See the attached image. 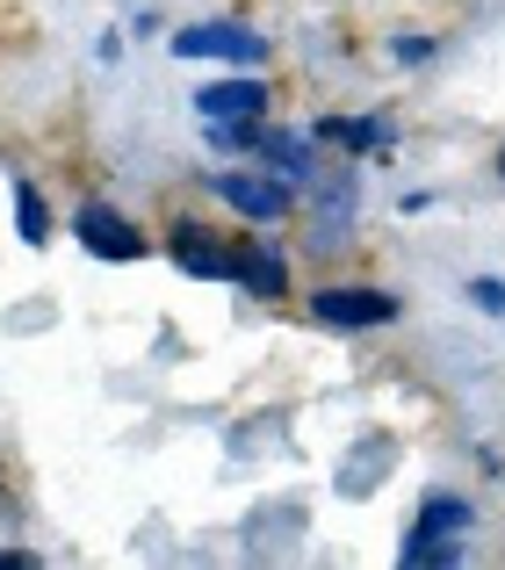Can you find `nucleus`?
Masks as SVG:
<instances>
[{"label":"nucleus","mask_w":505,"mask_h":570,"mask_svg":"<svg viewBox=\"0 0 505 570\" xmlns=\"http://www.w3.org/2000/svg\"><path fill=\"white\" fill-rule=\"evenodd\" d=\"M390 51H397V58H405V66H419V58H434V37H397V43H390Z\"/></svg>","instance_id":"2eb2a0df"},{"label":"nucleus","mask_w":505,"mask_h":570,"mask_svg":"<svg viewBox=\"0 0 505 570\" xmlns=\"http://www.w3.org/2000/svg\"><path fill=\"white\" fill-rule=\"evenodd\" d=\"M397 557L405 563H463V534H412Z\"/></svg>","instance_id":"f8f14e48"},{"label":"nucleus","mask_w":505,"mask_h":570,"mask_svg":"<svg viewBox=\"0 0 505 570\" xmlns=\"http://www.w3.org/2000/svg\"><path fill=\"white\" fill-rule=\"evenodd\" d=\"M174 267H181V275H202V282H231V253L217 246L202 224H181V232H174Z\"/></svg>","instance_id":"0eeeda50"},{"label":"nucleus","mask_w":505,"mask_h":570,"mask_svg":"<svg viewBox=\"0 0 505 570\" xmlns=\"http://www.w3.org/2000/svg\"><path fill=\"white\" fill-rule=\"evenodd\" d=\"M310 318L339 325V333H362V325H390L397 296L390 289H310Z\"/></svg>","instance_id":"7ed1b4c3"},{"label":"nucleus","mask_w":505,"mask_h":570,"mask_svg":"<svg viewBox=\"0 0 505 570\" xmlns=\"http://www.w3.org/2000/svg\"><path fill=\"white\" fill-rule=\"evenodd\" d=\"M253 159H260L267 174H281V181H318V153H310V138H296V130H275V124H253Z\"/></svg>","instance_id":"423d86ee"},{"label":"nucleus","mask_w":505,"mask_h":570,"mask_svg":"<svg viewBox=\"0 0 505 570\" xmlns=\"http://www.w3.org/2000/svg\"><path fill=\"white\" fill-rule=\"evenodd\" d=\"M469 520H477V513H469L463 499H426V505H419V528H412V534H469Z\"/></svg>","instance_id":"9b49d317"},{"label":"nucleus","mask_w":505,"mask_h":570,"mask_svg":"<svg viewBox=\"0 0 505 570\" xmlns=\"http://www.w3.org/2000/svg\"><path fill=\"white\" fill-rule=\"evenodd\" d=\"M310 138H333V145H347V153H376V145H383V124H376V116H325Z\"/></svg>","instance_id":"1a4fd4ad"},{"label":"nucleus","mask_w":505,"mask_h":570,"mask_svg":"<svg viewBox=\"0 0 505 570\" xmlns=\"http://www.w3.org/2000/svg\"><path fill=\"white\" fill-rule=\"evenodd\" d=\"M14 232H22V246H43V238H51V209H43V195L29 181H14Z\"/></svg>","instance_id":"9d476101"},{"label":"nucleus","mask_w":505,"mask_h":570,"mask_svg":"<svg viewBox=\"0 0 505 570\" xmlns=\"http://www.w3.org/2000/svg\"><path fill=\"white\" fill-rule=\"evenodd\" d=\"M469 304L498 318V311H505V282H498V275H477V282H469Z\"/></svg>","instance_id":"4468645a"},{"label":"nucleus","mask_w":505,"mask_h":570,"mask_svg":"<svg viewBox=\"0 0 505 570\" xmlns=\"http://www.w3.org/2000/svg\"><path fill=\"white\" fill-rule=\"evenodd\" d=\"M210 188L225 195L239 217H253V224H281V217H289V203H296L281 174H217Z\"/></svg>","instance_id":"20e7f679"},{"label":"nucleus","mask_w":505,"mask_h":570,"mask_svg":"<svg viewBox=\"0 0 505 570\" xmlns=\"http://www.w3.org/2000/svg\"><path fill=\"white\" fill-rule=\"evenodd\" d=\"M196 116H202V124H260V116H267V80L239 72V80L196 87Z\"/></svg>","instance_id":"39448f33"},{"label":"nucleus","mask_w":505,"mask_h":570,"mask_svg":"<svg viewBox=\"0 0 505 570\" xmlns=\"http://www.w3.org/2000/svg\"><path fill=\"white\" fill-rule=\"evenodd\" d=\"M72 232H80V246L95 253V261H138L145 253V232L116 203H80L72 209Z\"/></svg>","instance_id":"f03ea898"},{"label":"nucleus","mask_w":505,"mask_h":570,"mask_svg":"<svg viewBox=\"0 0 505 570\" xmlns=\"http://www.w3.org/2000/svg\"><path fill=\"white\" fill-rule=\"evenodd\" d=\"M498 174H505V153H498Z\"/></svg>","instance_id":"dca6fc26"},{"label":"nucleus","mask_w":505,"mask_h":570,"mask_svg":"<svg viewBox=\"0 0 505 570\" xmlns=\"http://www.w3.org/2000/svg\"><path fill=\"white\" fill-rule=\"evenodd\" d=\"M167 43H174V58H225V66H260L267 58V37L246 22H188Z\"/></svg>","instance_id":"f257e3e1"},{"label":"nucleus","mask_w":505,"mask_h":570,"mask_svg":"<svg viewBox=\"0 0 505 570\" xmlns=\"http://www.w3.org/2000/svg\"><path fill=\"white\" fill-rule=\"evenodd\" d=\"M231 282H246L253 296H281V289H289V267H281L275 246H246L239 261H231Z\"/></svg>","instance_id":"6e6552de"},{"label":"nucleus","mask_w":505,"mask_h":570,"mask_svg":"<svg viewBox=\"0 0 505 570\" xmlns=\"http://www.w3.org/2000/svg\"><path fill=\"white\" fill-rule=\"evenodd\" d=\"M217 153H253V124H210Z\"/></svg>","instance_id":"ddd939ff"}]
</instances>
